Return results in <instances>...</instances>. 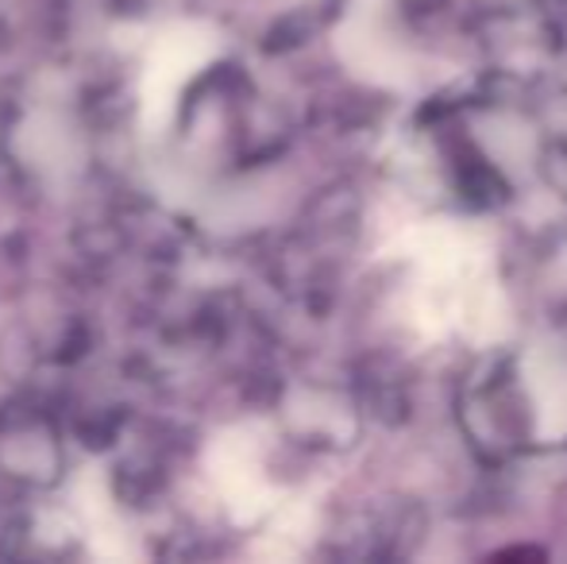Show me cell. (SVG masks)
<instances>
[{
	"mask_svg": "<svg viewBox=\"0 0 567 564\" xmlns=\"http://www.w3.org/2000/svg\"><path fill=\"white\" fill-rule=\"evenodd\" d=\"M494 557H498V561H525V557H529V561H545L548 553L545 550H502V553H494Z\"/></svg>",
	"mask_w": 567,
	"mask_h": 564,
	"instance_id": "cell-1",
	"label": "cell"
}]
</instances>
